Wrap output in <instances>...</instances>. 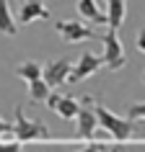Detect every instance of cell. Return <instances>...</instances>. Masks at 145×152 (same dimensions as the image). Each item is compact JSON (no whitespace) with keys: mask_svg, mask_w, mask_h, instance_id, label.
<instances>
[{"mask_svg":"<svg viewBox=\"0 0 145 152\" xmlns=\"http://www.w3.org/2000/svg\"><path fill=\"white\" fill-rule=\"evenodd\" d=\"M96 106V116H98V124L109 132V134L117 139V142H127L129 137H132V132H135V126H132V119H124V116H117V113H112L109 108H106L104 103H93Z\"/></svg>","mask_w":145,"mask_h":152,"instance_id":"cell-1","label":"cell"},{"mask_svg":"<svg viewBox=\"0 0 145 152\" xmlns=\"http://www.w3.org/2000/svg\"><path fill=\"white\" fill-rule=\"evenodd\" d=\"M13 134L24 144V142H34V139H49V129L41 121L26 119L24 106H16V111H13Z\"/></svg>","mask_w":145,"mask_h":152,"instance_id":"cell-2","label":"cell"},{"mask_svg":"<svg viewBox=\"0 0 145 152\" xmlns=\"http://www.w3.org/2000/svg\"><path fill=\"white\" fill-rule=\"evenodd\" d=\"M101 41H104V67L109 72L122 70L127 64V54H124V47H122V41H119L117 28H109Z\"/></svg>","mask_w":145,"mask_h":152,"instance_id":"cell-3","label":"cell"},{"mask_svg":"<svg viewBox=\"0 0 145 152\" xmlns=\"http://www.w3.org/2000/svg\"><path fill=\"white\" fill-rule=\"evenodd\" d=\"M55 28L62 36V41H67V44H78V41H86V39H104V34L88 28L81 21H60Z\"/></svg>","mask_w":145,"mask_h":152,"instance_id":"cell-4","label":"cell"},{"mask_svg":"<svg viewBox=\"0 0 145 152\" xmlns=\"http://www.w3.org/2000/svg\"><path fill=\"white\" fill-rule=\"evenodd\" d=\"M96 101L91 96L83 98V106L81 111H78V116H75V121H78V129H75V134L81 137V139H91V137L96 134V126H98V116H96Z\"/></svg>","mask_w":145,"mask_h":152,"instance_id":"cell-5","label":"cell"},{"mask_svg":"<svg viewBox=\"0 0 145 152\" xmlns=\"http://www.w3.org/2000/svg\"><path fill=\"white\" fill-rule=\"evenodd\" d=\"M98 67H104V54H91V52H83L78 64H72V72H70V83H81L86 77H91Z\"/></svg>","mask_w":145,"mask_h":152,"instance_id":"cell-6","label":"cell"},{"mask_svg":"<svg viewBox=\"0 0 145 152\" xmlns=\"http://www.w3.org/2000/svg\"><path fill=\"white\" fill-rule=\"evenodd\" d=\"M52 16L49 8L44 5V0H24L21 8H18V23L21 26H29L34 21H47Z\"/></svg>","mask_w":145,"mask_h":152,"instance_id":"cell-7","label":"cell"},{"mask_svg":"<svg viewBox=\"0 0 145 152\" xmlns=\"http://www.w3.org/2000/svg\"><path fill=\"white\" fill-rule=\"evenodd\" d=\"M70 72H72L70 59H52V62L44 64V80H47L52 88H60L62 83L70 80Z\"/></svg>","mask_w":145,"mask_h":152,"instance_id":"cell-8","label":"cell"},{"mask_svg":"<svg viewBox=\"0 0 145 152\" xmlns=\"http://www.w3.org/2000/svg\"><path fill=\"white\" fill-rule=\"evenodd\" d=\"M124 16H127V0H106V26L109 28H117L124 23Z\"/></svg>","mask_w":145,"mask_h":152,"instance_id":"cell-9","label":"cell"},{"mask_svg":"<svg viewBox=\"0 0 145 152\" xmlns=\"http://www.w3.org/2000/svg\"><path fill=\"white\" fill-rule=\"evenodd\" d=\"M75 10H78L83 18H88L91 23H96V26H101V23H106V21H109V18H106V10L98 8L96 0H78Z\"/></svg>","mask_w":145,"mask_h":152,"instance_id":"cell-10","label":"cell"},{"mask_svg":"<svg viewBox=\"0 0 145 152\" xmlns=\"http://www.w3.org/2000/svg\"><path fill=\"white\" fill-rule=\"evenodd\" d=\"M81 101L78 98H72V96H60V101H57V106H55V113L60 116V119H75L78 116V111H81Z\"/></svg>","mask_w":145,"mask_h":152,"instance_id":"cell-11","label":"cell"},{"mask_svg":"<svg viewBox=\"0 0 145 152\" xmlns=\"http://www.w3.org/2000/svg\"><path fill=\"white\" fill-rule=\"evenodd\" d=\"M16 75L21 77V80L31 83V80H39V77H44V67H41L39 62H34V59H26V62L16 64Z\"/></svg>","mask_w":145,"mask_h":152,"instance_id":"cell-12","label":"cell"},{"mask_svg":"<svg viewBox=\"0 0 145 152\" xmlns=\"http://www.w3.org/2000/svg\"><path fill=\"white\" fill-rule=\"evenodd\" d=\"M49 93H52V85H49L44 77H39V80H31V83H29V98H31L34 103H47Z\"/></svg>","mask_w":145,"mask_h":152,"instance_id":"cell-13","label":"cell"},{"mask_svg":"<svg viewBox=\"0 0 145 152\" xmlns=\"http://www.w3.org/2000/svg\"><path fill=\"white\" fill-rule=\"evenodd\" d=\"M0 34H5V36H16L18 34L16 21H13L10 8H8V0H0Z\"/></svg>","mask_w":145,"mask_h":152,"instance_id":"cell-14","label":"cell"},{"mask_svg":"<svg viewBox=\"0 0 145 152\" xmlns=\"http://www.w3.org/2000/svg\"><path fill=\"white\" fill-rule=\"evenodd\" d=\"M127 119L137 121V119H145V103H132L127 108Z\"/></svg>","mask_w":145,"mask_h":152,"instance_id":"cell-15","label":"cell"},{"mask_svg":"<svg viewBox=\"0 0 145 152\" xmlns=\"http://www.w3.org/2000/svg\"><path fill=\"white\" fill-rule=\"evenodd\" d=\"M135 44H137V52H143V54H145V28H140V31H137Z\"/></svg>","mask_w":145,"mask_h":152,"instance_id":"cell-16","label":"cell"},{"mask_svg":"<svg viewBox=\"0 0 145 152\" xmlns=\"http://www.w3.org/2000/svg\"><path fill=\"white\" fill-rule=\"evenodd\" d=\"M8 132H13V124H8V121L0 116V137H3V134H8Z\"/></svg>","mask_w":145,"mask_h":152,"instance_id":"cell-17","label":"cell"},{"mask_svg":"<svg viewBox=\"0 0 145 152\" xmlns=\"http://www.w3.org/2000/svg\"><path fill=\"white\" fill-rule=\"evenodd\" d=\"M57 101H60V93H55V90H52V93H49V98H47V106H49V108H52V111H55Z\"/></svg>","mask_w":145,"mask_h":152,"instance_id":"cell-18","label":"cell"},{"mask_svg":"<svg viewBox=\"0 0 145 152\" xmlns=\"http://www.w3.org/2000/svg\"><path fill=\"white\" fill-rule=\"evenodd\" d=\"M143 83H145V75H143Z\"/></svg>","mask_w":145,"mask_h":152,"instance_id":"cell-19","label":"cell"}]
</instances>
